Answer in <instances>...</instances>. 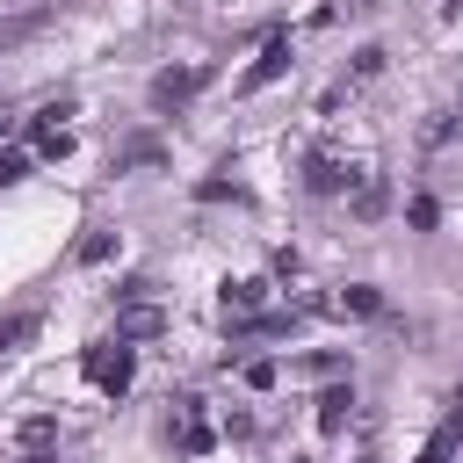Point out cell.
I'll use <instances>...</instances> for the list:
<instances>
[{
  "label": "cell",
  "instance_id": "cell-1",
  "mask_svg": "<svg viewBox=\"0 0 463 463\" xmlns=\"http://www.w3.org/2000/svg\"><path fill=\"white\" fill-rule=\"evenodd\" d=\"M87 383H101V391H123L130 383V369H137V354L123 347V340H101V347H87Z\"/></svg>",
  "mask_w": 463,
  "mask_h": 463
},
{
  "label": "cell",
  "instance_id": "cell-2",
  "mask_svg": "<svg viewBox=\"0 0 463 463\" xmlns=\"http://www.w3.org/2000/svg\"><path fill=\"white\" fill-rule=\"evenodd\" d=\"M159 326H166V311H159L152 297H137V304H123V311H116V340H123V347H130V340H152Z\"/></svg>",
  "mask_w": 463,
  "mask_h": 463
},
{
  "label": "cell",
  "instance_id": "cell-3",
  "mask_svg": "<svg viewBox=\"0 0 463 463\" xmlns=\"http://www.w3.org/2000/svg\"><path fill=\"white\" fill-rule=\"evenodd\" d=\"M456 441H463V391L449 398V412H441V427L427 434V449H420V463H449V456H456Z\"/></svg>",
  "mask_w": 463,
  "mask_h": 463
},
{
  "label": "cell",
  "instance_id": "cell-4",
  "mask_svg": "<svg viewBox=\"0 0 463 463\" xmlns=\"http://www.w3.org/2000/svg\"><path fill=\"white\" fill-rule=\"evenodd\" d=\"M36 333H43V311H36V304L7 311V318H0V354H22V347H29Z\"/></svg>",
  "mask_w": 463,
  "mask_h": 463
},
{
  "label": "cell",
  "instance_id": "cell-5",
  "mask_svg": "<svg viewBox=\"0 0 463 463\" xmlns=\"http://www.w3.org/2000/svg\"><path fill=\"white\" fill-rule=\"evenodd\" d=\"M195 87H203V72L181 65V72H159V80H152V101H159V109H181V101H195Z\"/></svg>",
  "mask_w": 463,
  "mask_h": 463
},
{
  "label": "cell",
  "instance_id": "cell-6",
  "mask_svg": "<svg viewBox=\"0 0 463 463\" xmlns=\"http://www.w3.org/2000/svg\"><path fill=\"white\" fill-rule=\"evenodd\" d=\"M289 72V36H268V51L253 58V72L239 80V87H268V80H282Z\"/></svg>",
  "mask_w": 463,
  "mask_h": 463
},
{
  "label": "cell",
  "instance_id": "cell-7",
  "mask_svg": "<svg viewBox=\"0 0 463 463\" xmlns=\"http://www.w3.org/2000/svg\"><path fill=\"white\" fill-rule=\"evenodd\" d=\"M304 181H311V188H318V195H340V188H347V181H354V174H347V166H340V159H333V152H318V159H311V166H304Z\"/></svg>",
  "mask_w": 463,
  "mask_h": 463
},
{
  "label": "cell",
  "instance_id": "cell-8",
  "mask_svg": "<svg viewBox=\"0 0 463 463\" xmlns=\"http://www.w3.org/2000/svg\"><path fill=\"white\" fill-rule=\"evenodd\" d=\"M174 427H181V449H188V456H203V449H210V420L195 412V398H181V412H174Z\"/></svg>",
  "mask_w": 463,
  "mask_h": 463
},
{
  "label": "cell",
  "instance_id": "cell-9",
  "mask_svg": "<svg viewBox=\"0 0 463 463\" xmlns=\"http://www.w3.org/2000/svg\"><path fill=\"white\" fill-rule=\"evenodd\" d=\"M268 297V282H224V318H253Z\"/></svg>",
  "mask_w": 463,
  "mask_h": 463
},
{
  "label": "cell",
  "instance_id": "cell-10",
  "mask_svg": "<svg viewBox=\"0 0 463 463\" xmlns=\"http://www.w3.org/2000/svg\"><path fill=\"white\" fill-rule=\"evenodd\" d=\"M383 203H391L383 174H362V181H354V217H383Z\"/></svg>",
  "mask_w": 463,
  "mask_h": 463
},
{
  "label": "cell",
  "instance_id": "cell-11",
  "mask_svg": "<svg viewBox=\"0 0 463 463\" xmlns=\"http://www.w3.org/2000/svg\"><path fill=\"white\" fill-rule=\"evenodd\" d=\"M347 405H354L347 391H326V398H318V427H326V434H340V427H347Z\"/></svg>",
  "mask_w": 463,
  "mask_h": 463
},
{
  "label": "cell",
  "instance_id": "cell-12",
  "mask_svg": "<svg viewBox=\"0 0 463 463\" xmlns=\"http://www.w3.org/2000/svg\"><path fill=\"white\" fill-rule=\"evenodd\" d=\"M340 311H354V318H376V311H383V297H376L369 282H354V289L340 297Z\"/></svg>",
  "mask_w": 463,
  "mask_h": 463
},
{
  "label": "cell",
  "instance_id": "cell-13",
  "mask_svg": "<svg viewBox=\"0 0 463 463\" xmlns=\"http://www.w3.org/2000/svg\"><path fill=\"white\" fill-rule=\"evenodd\" d=\"M51 434H58V420H51V412L22 420V449H51Z\"/></svg>",
  "mask_w": 463,
  "mask_h": 463
},
{
  "label": "cell",
  "instance_id": "cell-14",
  "mask_svg": "<svg viewBox=\"0 0 463 463\" xmlns=\"http://www.w3.org/2000/svg\"><path fill=\"white\" fill-rule=\"evenodd\" d=\"M109 253H116V239H109V232H94V239H80V268H101Z\"/></svg>",
  "mask_w": 463,
  "mask_h": 463
},
{
  "label": "cell",
  "instance_id": "cell-15",
  "mask_svg": "<svg viewBox=\"0 0 463 463\" xmlns=\"http://www.w3.org/2000/svg\"><path fill=\"white\" fill-rule=\"evenodd\" d=\"M376 72H383V51H376V43H369V51H362V58H354V80H376Z\"/></svg>",
  "mask_w": 463,
  "mask_h": 463
},
{
  "label": "cell",
  "instance_id": "cell-16",
  "mask_svg": "<svg viewBox=\"0 0 463 463\" xmlns=\"http://www.w3.org/2000/svg\"><path fill=\"white\" fill-rule=\"evenodd\" d=\"M29 174V152H0V181H22Z\"/></svg>",
  "mask_w": 463,
  "mask_h": 463
},
{
  "label": "cell",
  "instance_id": "cell-17",
  "mask_svg": "<svg viewBox=\"0 0 463 463\" xmlns=\"http://www.w3.org/2000/svg\"><path fill=\"white\" fill-rule=\"evenodd\" d=\"M22 463H58V456H51V449H29V456H22Z\"/></svg>",
  "mask_w": 463,
  "mask_h": 463
}]
</instances>
